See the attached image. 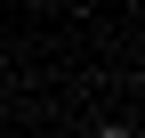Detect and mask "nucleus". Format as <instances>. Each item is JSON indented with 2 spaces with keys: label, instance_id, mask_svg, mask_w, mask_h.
Wrapping results in <instances>:
<instances>
[{
  "label": "nucleus",
  "instance_id": "nucleus-1",
  "mask_svg": "<svg viewBox=\"0 0 145 138\" xmlns=\"http://www.w3.org/2000/svg\"><path fill=\"white\" fill-rule=\"evenodd\" d=\"M97 138H129V122H105V130H97Z\"/></svg>",
  "mask_w": 145,
  "mask_h": 138
}]
</instances>
